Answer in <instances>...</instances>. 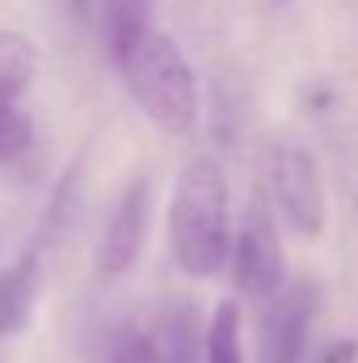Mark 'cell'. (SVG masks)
Instances as JSON below:
<instances>
[{"label":"cell","instance_id":"15","mask_svg":"<svg viewBox=\"0 0 358 363\" xmlns=\"http://www.w3.org/2000/svg\"><path fill=\"white\" fill-rule=\"evenodd\" d=\"M64 4H68V13H72L76 21H85V17H89V9H93V0H64Z\"/></svg>","mask_w":358,"mask_h":363},{"label":"cell","instance_id":"4","mask_svg":"<svg viewBox=\"0 0 358 363\" xmlns=\"http://www.w3.org/2000/svg\"><path fill=\"white\" fill-rule=\"evenodd\" d=\"M232 279L249 300H274L282 287V245L262 194H253L241 233L232 237Z\"/></svg>","mask_w":358,"mask_h":363},{"label":"cell","instance_id":"14","mask_svg":"<svg viewBox=\"0 0 358 363\" xmlns=\"http://www.w3.org/2000/svg\"><path fill=\"white\" fill-rule=\"evenodd\" d=\"M72 211H76V169H68V174H64V182L55 186L51 207H47V216H42V228H38V241H34V245L64 237V228H68Z\"/></svg>","mask_w":358,"mask_h":363},{"label":"cell","instance_id":"12","mask_svg":"<svg viewBox=\"0 0 358 363\" xmlns=\"http://www.w3.org/2000/svg\"><path fill=\"white\" fill-rule=\"evenodd\" d=\"M93 363H161V347L152 334L131 330V325H114L97 338Z\"/></svg>","mask_w":358,"mask_h":363},{"label":"cell","instance_id":"1","mask_svg":"<svg viewBox=\"0 0 358 363\" xmlns=\"http://www.w3.org/2000/svg\"><path fill=\"white\" fill-rule=\"evenodd\" d=\"M169 254L190 279H215L232 262L228 174L215 157L181 165L169 199Z\"/></svg>","mask_w":358,"mask_h":363},{"label":"cell","instance_id":"5","mask_svg":"<svg viewBox=\"0 0 358 363\" xmlns=\"http://www.w3.org/2000/svg\"><path fill=\"white\" fill-rule=\"evenodd\" d=\"M148 207H152V186L148 178H135L114 203L105 233L97 241V274L101 279H122L139 262L144 237H148Z\"/></svg>","mask_w":358,"mask_h":363},{"label":"cell","instance_id":"6","mask_svg":"<svg viewBox=\"0 0 358 363\" xmlns=\"http://www.w3.org/2000/svg\"><path fill=\"white\" fill-rule=\"evenodd\" d=\"M38 291H42V250L30 245L17 262L0 271V338L25 334L38 308Z\"/></svg>","mask_w":358,"mask_h":363},{"label":"cell","instance_id":"2","mask_svg":"<svg viewBox=\"0 0 358 363\" xmlns=\"http://www.w3.org/2000/svg\"><path fill=\"white\" fill-rule=\"evenodd\" d=\"M127 93L135 97V106L144 110V118L165 131V135H190L198 123V81L190 60L181 55V47L161 34L148 30L144 43L118 64Z\"/></svg>","mask_w":358,"mask_h":363},{"label":"cell","instance_id":"8","mask_svg":"<svg viewBox=\"0 0 358 363\" xmlns=\"http://www.w3.org/2000/svg\"><path fill=\"white\" fill-rule=\"evenodd\" d=\"M156 347H161V363H202L207 347H198V317L194 308H169L156 325Z\"/></svg>","mask_w":358,"mask_h":363},{"label":"cell","instance_id":"11","mask_svg":"<svg viewBox=\"0 0 358 363\" xmlns=\"http://www.w3.org/2000/svg\"><path fill=\"white\" fill-rule=\"evenodd\" d=\"M304 330H308V291L295 287L274 313V363H299Z\"/></svg>","mask_w":358,"mask_h":363},{"label":"cell","instance_id":"9","mask_svg":"<svg viewBox=\"0 0 358 363\" xmlns=\"http://www.w3.org/2000/svg\"><path fill=\"white\" fill-rule=\"evenodd\" d=\"M38 72V47L25 34L0 30V101H13L30 89Z\"/></svg>","mask_w":358,"mask_h":363},{"label":"cell","instance_id":"7","mask_svg":"<svg viewBox=\"0 0 358 363\" xmlns=\"http://www.w3.org/2000/svg\"><path fill=\"white\" fill-rule=\"evenodd\" d=\"M148 9H152V0H101V38H105V51L114 64H122L152 30Z\"/></svg>","mask_w":358,"mask_h":363},{"label":"cell","instance_id":"10","mask_svg":"<svg viewBox=\"0 0 358 363\" xmlns=\"http://www.w3.org/2000/svg\"><path fill=\"white\" fill-rule=\"evenodd\" d=\"M241 304L236 300H224L215 304L211 313V325H207V363H245V338H241Z\"/></svg>","mask_w":358,"mask_h":363},{"label":"cell","instance_id":"13","mask_svg":"<svg viewBox=\"0 0 358 363\" xmlns=\"http://www.w3.org/2000/svg\"><path fill=\"white\" fill-rule=\"evenodd\" d=\"M34 148V118L13 101H0V165L21 161Z\"/></svg>","mask_w":358,"mask_h":363},{"label":"cell","instance_id":"3","mask_svg":"<svg viewBox=\"0 0 358 363\" xmlns=\"http://www.w3.org/2000/svg\"><path fill=\"white\" fill-rule=\"evenodd\" d=\"M270 190H274V203H278L282 220L299 237H321L325 233V220H329L325 182H321V169H316V157L304 144L282 140V144L270 148Z\"/></svg>","mask_w":358,"mask_h":363}]
</instances>
